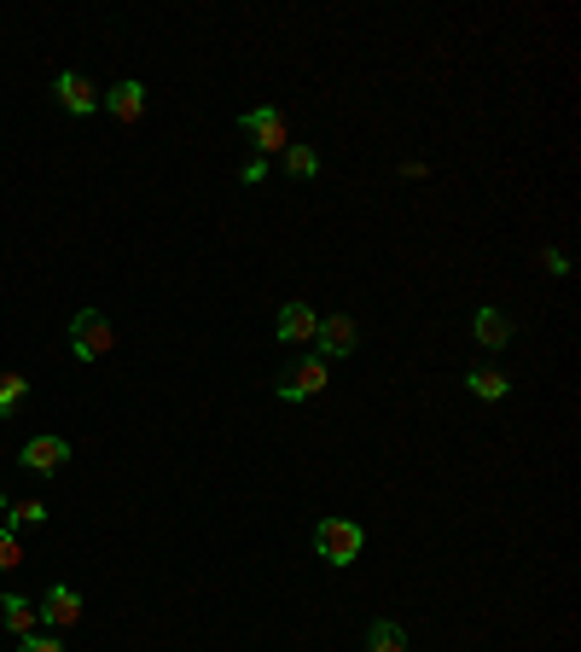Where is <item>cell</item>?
Instances as JSON below:
<instances>
[{"mask_svg":"<svg viewBox=\"0 0 581 652\" xmlns=\"http://www.w3.org/2000/svg\"><path fill=\"white\" fill-rule=\"evenodd\" d=\"M361 525H355V518H320V525H314V548H320V559H326V565H355V559H361Z\"/></svg>","mask_w":581,"mask_h":652,"instance_id":"6da1fadb","label":"cell"},{"mask_svg":"<svg viewBox=\"0 0 581 652\" xmlns=\"http://www.w3.org/2000/svg\"><path fill=\"white\" fill-rule=\"evenodd\" d=\"M116 349V332H111V321L99 309H82L76 321H71V356L76 361H106Z\"/></svg>","mask_w":581,"mask_h":652,"instance_id":"7a4b0ae2","label":"cell"},{"mask_svg":"<svg viewBox=\"0 0 581 652\" xmlns=\"http://www.w3.org/2000/svg\"><path fill=\"white\" fill-rule=\"evenodd\" d=\"M326 361L320 356H309V361H297V367H285V379H280V396L285 403H302V396H320L326 391Z\"/></svg>","mask_w":581,"mask_h":652,"instance_id":"3957f363","label":"cell"},{"mask_svg":"<svg viewBox=\"0 0 581 652\" xmlns=\"http://www.w3.org/2000/svg\"><path fill=\"white\" fill-rule=\"evenodd\" d=\"M245 135H256V146H262V152H285V146H290L285 111H273V106H256V111H245Z\"/></svg>","mask_w":581,"mask_h":652,"instance_id":"277c9868","label":"cell"},{"mask_svg":"<svg viewBox=\"0 0 581 652\" xmlns=\"http://www.w3.org/2000/svg\"><path fill=\"white\" fill-rule=\"evenodd\" d=\"M18 460L29 466V472L53 478V472H64V466H71V443H64V438H29V443L18 448Z\"/></svg>","mask_w":581,"mask_h":652,"instance_id":"5b68a950","label":"cell"},{"mask_svg":"<svg viewBox=\"0 0 581 652\" xmlns=\"http://www.w3.org/2000/svg\"><path fill=\"white\" fill-rule=\"evenodd\" d=\"M53 94H59V106L71 111V116H88V111H99V88L82 71H64L59 82H53Z\"/></svg>","mask_w":581,"mask_h":652,"instance_id":"8992f818","label":"cell"},{"mask_svg":"<svg viewBox=\"0 0 581 652\" xmlns=\"http://www.w3.org/2000/svg\"><path fill=\"white\" fill-rule=\"evenodd\" d=\"M36 612H41L53 629H71V624H82V594H76V589H64V582H53Z\"/></svg>","mask_w":581,"mask_h":652,"instance_id":"52a82bcc","label":"cell"},{"mask_svg":"<svg viewBox=\"0 0 581 652\" xmlns=\"http://www.w3.org/2000/svg\"><path fill=\"white\" fill-rule=\"evenodd\" d=\"M355 339H361V332H355V321H349V315H326V321H320V332H314L320 361H326V356H349V349H355Z\"/></svg>","mask_w":581,"mask_h":652,"instance_id":"ba28073f","label":"cell"},{"mask_svg":"<svg viewBox=\"0 0 581 652\" xmlns=\"http://www.w3.org/2000/svg\"><path fill=\"white\" fill-rule=\"evenodd\" d=\"M314 332H320V321H314L309 304H285L280 309V339L285 344H314Z\"/></svg>","mask_w":581,"mask_h":652,"instance_id":"9c48e42d","label":"cell"},{"mask_svg":"<svg viewBox=\"0 0 581 652\" xmlns=\"http://www.w3.org/2000/svg\"><path fill=\"white\" fill-rule=\"evenodd\" d=\"M106 111L116 116V123H140V111H146V88H140V82H116V88L106 94Z\"/></svg>","mask_w":581,"mask_h":652,"instance_id":"30bf717a","label":"cell"},{"mask_svg":"<svg viewBox=\"0 0 581 652\" xmlns=\"http://www.w3.org/2000/svg\"><path fill=\"white\" fill-rule=\"evenodd\" d=\"M471 332H477V344H483V349H500V344H511V321H506L500 309H477Z\"/></svg>","mask_w":581,"mask_h":652,"instance_id":"8fae6325","label":"cell"},{"mask_svg":"<svg viewBox=\"0 0 581 652\" xmlns=\"http://www.w3.org/2000/svg\"><path fill=\"white\" fill-rule=\"evenodd\" d=\"M0 617H7V629L12 635H36V600H24V594H7V600H0Z\"/></svg>","mask_w":581,"mask_h":652,"instance_id":"7c38bea8","label":"cell"},{"mask_svg":"<svg viewBox=\"0 0 581 652\" xmlns=\"http://www.w3.org/2000/svg\"><path fill=\"white\" fill-rule=\"evenodd\" d=\"M466 384H471V396H483V403H500V396L511 391V379L500 373V367H471Z\"/></svg>","mask_w":581,"mask_h":652,"instance_id":"4fadbf2b","label":"cell"},{"mask_svg":"<svg viewBox=\"0 0 581 652\" xmlns=\"http://www.w3.org/2000/svg\"><path fill=\"white\" fill-rule=\"evenodd\" d=\"M367 652H407V629L396 624V617H379L367 635Z\"/></svg>","mask_w":581,"mask_h":652,"instance_id":"5bb4252c","label":"cell"},{"mask_svg":"<svg viewBox=\"0 0 581 652\" xmlns=\"http://www.w3.org/2000/svg\"><path fill=\"white\" fill-rule=\"evenodd\" d=\"M285 175H290V181H314V175H320V152H314V146H297V140H290V146H285Z\"/></svg>","mask_w":581,"mask_h":652,"instance_id":"9a60e30c","label":"cell"},{"mask_svg":"<svg viewBox=\"0 0 581 652\" xmlns=\"http://www.w3.org/2000/svg\"><path fill=\"white\" fill-rule=\"evenodd\" d=\"M18 565H24V542H18V530H7V525H0V577H7V571H18Z\"/></svg>","mask_w":581,"mask_h":652,"instance_id":"2e32d148","label":"cell"},{"mask_svg":"<svg viewBox=\"0 0 581 652\" xmlns=\"http://www.w3.org/2000/svg\"><path fill=\"white\" fill-rule=\"evenodd\" d=\"M24 396H29V379H24V373H0V414L18 408Z\"/></svg>","mask_w":581,"mask_h":652,"instance_id":"e0dca14e","label":"cell"},{"mask_svg":"<svg viewBox=\"0 0 581 652\" xmlns=\"http://www.w3.org/2000/svg\"><path fill=\"white\" fill-rule=\"evenodd\" d=\"M7 518L18 530H29V525H41V518H47V507H41V501H7Z\"/></svg>","mask_w":581,"mask_h":652,"instance_id":"ac0fdd59","label":"cell"},{"mask_svg":"<svg viewBox=\"0 0 581 652\" xmlns=\"http://www.w3.org/2000/svg\"><path fill=\"white\" fill-rule=\"evenodd\" d=\"M24 652H64V641H53V635H24Z\"/></svg>","mask_w":581,"mask_h":652,"instance_id":"d6986e66","label":"cell"},{"mask_svg":"<svg viewBox=\"0 0 581 652\" xmlns=\"http://www.w3.org/2000/svg\"><path fill=\"white\" fill-rule=\"evenodd\" d=\"M0 518H7V495H0Z\"/></svg>","mask_w":581,"mask_h":652,"instance_id":"ffe728a7","label":"cell"}]
</instances>
